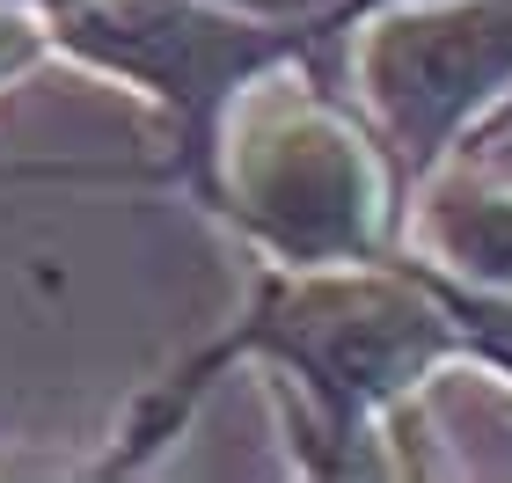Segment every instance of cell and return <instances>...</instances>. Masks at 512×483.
<instances>
[{
  "instance_id": "6da1fadb",
  "label": "cell",
  "mask_w": 512,
  "mask_h": 483,
  "mask_svg": "<svg viewBox=\"0 0 512 483\" xmlns=\"http://www.w3.org/2000/svg\"><path fill=\"white\" fill-rule=\"evenodd\" d=\"M242 352L286 374V425L300 440V469L388 476L403 469L395 440H410L417 396L432 388L439 366L461 359V337L410 242L395 257L352 264H271L235 337L213 344L198 366H183L154 432H169V418H183V396Z\"/></svg>"
},
{
  "instance_id": "7a4b0ae2",
  "label": "cell",
  "mask_w": 512,
  "mask_h": 483,
  "mask_svg": "<svg viewBox=\"0 0 512 483\" xmlns=\"http://www.w3.org/2000/svg\"><path fill=\"white\" fill-rule=\"evenodd\" d=\"M315 44L264 59L242 81L235 125L205 147V198L271 264H352L410 242V176L366 103H337L308 74Z\"/></svg>"
},
{
  "instance_id": "3957f363",
  "label": "cell",
  "mask_w": 512,
  "mask_h": 483,
  "mask_svg": "<svg viewBox=\"0 0 512 483\" xmlns=\"http://www.w3.org/2000/svg\"><path fill=\"white\" fill-rule=\"evenodd\" d=\"M352 74L417 191L512 125V0H366Z\"/></svg>"
},
{
  "instance_id": "277c9868",
  "label": "cell",
  "mask_w": 512,
  "mask_h": 483,
  "mask_svg": "<svg viewBox=\"0 0 512 483\" xmlns=\"http://www.w3.org/2000/svg\"><path fill=\"white\" fill-rule=\"evenodd\" d=\"M410 249H425L432 264L461 271L483 286H512V183L483 176L476 154L447 161L439 176L417 183L410 205Z\"/></svg>"
},
{
  "instance_id": "5b68a950",
  "label": "cell",
  "mask_w": 512,
  "mask_h": 483,
  "mask_svg": "<svg viewBox=\"0 0 512 483\" xmlns=\"http://www.w3.org/2000/svg\"><path fill=\"white\" fill-rule=\"evenodd\" d=\"M425 257V249H417ZM432 286H439V301H447L454 315V337H461V359H476V366H491V374L512 381V286H483V279H461V271L447 264H432Z\"/></svg>"
}]
</instances>
